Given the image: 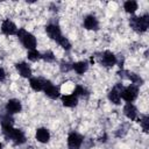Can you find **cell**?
Listing matches in <instances>:
<instances>
[{"instance_id":"obj_1","label":"cell","mask_w":149,"mask_h":149,"mask_svg":"<svg viewBox=\"0 0 149 149\" xmlns=\"http://www.w3.org/2000/svg\"><path fill=\"white\" fill-rule=\"evenodd\" d=\"M16 35L19 36V38L21 40L22 44L27 49H29V50H34L35 49V47H36V38H35V36L33 34L26 31L24 29H19Z\"/></svg>"},{"instance_id":"obj_2","label":"cell","mask_w":149,"mask_h":149,"mask_svg":"<svg viewBox=\"0 0 149 149\" xmlns=\"http://www.w3.org/2000/svg\"><path fill=\"white\" fill-rule=\"evenodd\" d=\"M130 26L133 27L134 30L139 33H143L147 30L149 26V16L147 14L142 16H134L130 19Z\"/></svg>"},{"instance_id":"obj_3","label":"cell","mask_w":149,"mask_h":149,"mask_svg":"<svg viewBox=\"0 0 149 149\" xmlns=\"http://www.w3.org/2000/svg\"><path fill=\"white\" fill-rule=\"evenodd\" d=\"M137 87L135 85H129L121 90L120 95L122 99H125L127 102H132L137 98Z\"/></svg>"},{"instance_id":"obj_4","label":"cell","mask_w":149,"mask_h":149,"mask_svg":"<svg viewBox=\"0 0 149 149\" xmlns=\"http://www.w3.org/2000/svg\"><path fill=\"white\" fill-rule=\"evenodd\" d=\"M6 137L13 140V142H14L15 144H22V143L26 142V136H24L23 132H22L21 129L14 128V127H13V128L10 129V132L6 135Z\"/></svg>"},{"instance_id":"obj_5","label":"cell","mask_w":149,"mask_h":149,"mask_svg":"<svg viewBox=\"0 0 149 149\" xmlns=\"http://www.w3.org/2000/svg\"><path fill=\"white\" fill-rule=\"evenodd\" d=\"M43 91H44L45 94H47L49 98H51V99H57V98L59 97V93H61V92H59V88H58L57 86L52 85L51 81L45 80V79H44Z\"/></svg>"},{"instance_id":"obj_6","label":"cell","mask_w":149,"mask_h":149,"mask_svg":"<svg viewBox=\"0 0 149 149\" xmlns=\"http://www.w3.org/2000/svg\"><path fill=\"white\" fill-rule=\"evenodd\" d=\"M83 143V137L81 135L77 134V133H70L69 137H68V146L69 149H79L80 146Z\"/></svg>"},{"instance_id":"obj_7","label":"cell","mask_w":149,"mask_h":149,"mask_svg":"<svg viewBox=\"0 0 149 149\" xmlns=\"http://www.w3.org/2000/svg\"><path fill=\"white\" fill-rule=\"evenodd\" d=\"M22 109V105L20 102V100L17 99H10L7 101V105H6V111L8 114H15V113H19L21 112Z\"/></svg>"},{"instance_id":"obj_8","label":"cell","mask_w":149,"mask_h":149,"mask_svg":"<svg viewBox=\"0 0 149 149\" xmlns=\"http://www.w3.org/2000/svg\"><path fill=\"white\" fill-rule=\"evenodd\" d=\"M45 30H47V34L49 35V37H50L51 40L57 41V42H58L59 38L63 36V35H62V31H61V29H59V27L56 26V24H49V26H47Z\"/></svg>"},{"instance_id":"obj_9","label":"cell","mask_w":149,"mask_h":149,"mask_svg":"<svg viewBox=\"0 0 149 149\" xmlns=\"http://www.w3.org/2000/svg\"><path fill=\"white\" fill-rule=\"evenodd\" d=\"M1 31L5 35H14L17 33V28L14 22H12L9 20H5L1 24Z\"/></svg>"},{"instance_id":"obj_10","label":"cell","mask_w":149,"mask_h":149,"mask_svg":"<svg viewBox=\"0 0 149 149\" xmlns=\"http://www.w3.org/2000/svg\"><path fill=\"white\" fill-rule=\"evenodd\" d=\"M84 27L87 29V30H97L98 27H99V22L97 20L95 16L93 15H87L84 20Z\"/></svg>"},{"instance_id":"obj_11","label":"cell","mask_w":149,"mask_h":149,"mask_svg":"<svg viewBox=\"0 0 149 149\" xmlns=\"http://www.w3.org/2000/svg\"><path fill=\"white\" fill-rule=\"evenodd\" d=\"M101 63L105 65V66H113L115 65L116 63V57L114 56L113 52L111 51H105L102 54V57H101Z\"/></svg>"},{"instance_id":"obj_12","label":"cell","mask_w":149,"mask_h":149,"mask_svg":"<svg viewBox=\"0 0 149 149\" xmlns=\"http://www.w3.org/2000/svg\"><path fill=\"white\" fill-rule=\"evenodd\" d=\"M35 137L38 142L41 143H47L50 139V133L47 128H38L36 130V134H35Z\"/></svg>"},{"instance_id":"obj_13","label":"cell","mask_w":149,"mask_h":149,"mask_svg":"<svg viewBox=\"0 0 149 149\" xmlns=\"http://www.w3.org/2000/svg\"><path fill=\"white\" fill-rule=\"evenodd\" d=\"M121 90H122V88H121ZM121 90H120V85H118V86H115L114 88H112V90L109 91V93H108V99H109V101H112V102L115 104V105H119V104H120V99H121V95H120Z\"/></svg>"},{"instance_id":"obj_14","label":"cell","mask_w":149,"mask_h":149,"mask_svg":"<svg viewBox=\"0 0 149 149\" xmlns=\"http://www.w3.org/2000/svg\"><path fill=\"white\" fill-rule=\"evenodd\" d=\"M16 69L19 71V73L23 77V78H29L31 76V69L29 68V65L24 62L22 63H17L16 64Z\"/></svg>"},{"instance_id":"obj_15","label":"cell","mask_w":149,"mask_h":149,"mask_svg":"<svg viewBox=\"0 0 149 149\" xmlns=\"http://www.w3.org/2000/svg\"><path fill=\"white\" fill-rule=\"evenodd\" d=\"M123 113H125V115H126L128 119H130V120H135L136 116H137L136 107H135L133 104H130V102H128V104L125 106V108H123Z\"/></svg>"},{"instance_id":"obj_16","label":"cell","mask_w":149,"mask_h":149,"mask_svg":"<svg viewBox=\"0 0 149 149\" xmlns=\"http://www.w3.org/2000/svg\"><path fill=\"white\" fill-rule=\"evenodd\" d=\"M62 102L64 106L66 107H73L77 105L78 102V98L73 94H68V95H63L62 97Z\"/></svg>"},{"instance_id":"obj_17","label":"cell","mask_w":149,"mask_h":149,"mask_svg":"<svg viewBox=\"0 0 149 149\" xmlns=\"http://www.w3.org/2000/svg\"><path fill=\"white\" fill-rule=\"evenodd\" d=\"M29 84H30V87H31L34 91L38 92V91H42V90H43L44 79H42V78H35V77H34V78H30Z\"/></svg>"},{"instance_id":"obj_18","label":"cell","mask_w":149,"mask_h":149,"mask_svg":"<svg viewBox=\"0 0 149 149\" xmlns=\"http://www.w3.org/2000/svg\"><path fill=\"white\" fill-rule=\"evenodd\" d=\"M87 68H88L87 63H86V62H83V61H81V62H77V63L72 64V69H73L78 74H83L84 72H86Z\"/></svg>"},{"instance_id":"obj_19","label":"cell","mask_w":149,"mask_h":149,"mask_svg":"<svg viewBox=\"0 0 149 149\" xmlns=\"http://www.w3.org/2000/svg\"><path fill=\"white\" fill-rule=\"evenodd\" d=\"M127 13H134L136 9H137V2L136 1H133V0H129V1H126L125 5H123Z\"/></svg>"},{"instance_id":"obj_20","label":"cell","mask_w":149,"mask_h":149,"mask_svg":"<svg viewBox=\"0 0 149 149\" xmlns=\"http://www.w3.org/2000/svg\"><path fill=\"white\" fill-rule=\"evenodd\" d=\"M27 56H28V59L31 61V62H36L37 59L41 58V54H40L37 50H35V49H34V50H29Z\"/></svg>"},{"instance_id":"obj_21","label":"cell","mask_w":149,"mask_h":149,"mask_svg":"<svg viewBox=\"0 0 149 149\" xmlns=\"http://www.w3.org/2000/svg\"><path fill=\"white\" fill-rule=\"evenodd\" d=\"M86 93H87L86 88H85V87H83L81 85H77V86L74 87V91H73V95H76L77 98H78L79 95H84V94H86Z\"/></svg>"},{"instance_id":"obj_22","label":"cell","mask_w":149,"mask_h":149,"mask_svg":"<svg viewBox=\"0 0 149 149\" xmlns=\"http://www.w3.org/2000/svg\"><path fill=\"white\" fill-rule=\"evenodd\" d=\"M58 43H59V45H61L63 49H65V50H69V49L71 48V43L69 42V40H68V38H65V37H63V36L59 38Z\"/></svg>"},{"instance_id":"obj_23","label":"cell","mask_w":149,"mask_h":149,"mask_svg":"<svg viewBox=\"0 0 149 149\" xmlns=\"http://www.w3.org/2000/svg\"><path fill=\"white\" fill-rule=\"evenodd\" d=\"M41 58H43L45 62H52L55 59V56H54L52 51H47L43 55H41Z\"/></svg>"},{"instance_id":"obj_24","label":"cell","mask_w":149,"mask_h":149,"mask_svg":"<svg viewBox=\"0 0 149 149\" xmlns=\"http://www.w3.org/2000/svg\"><path fill=\"white\" fill-rule=\"evenodd\" d=\"M148 123H149V118H148L147 115H144V116L142 118V120H141V126H142V128H143V130H144L146 133H148V129H149Z\"/></svg>"},{"instance_id":"obj_25","label":"cell","mask_w":149,"mask_h":149,"mask_svg":"<svg viewBox=\"0 0 149 149\" xmlns=\"http://www.w3.org/2000/svg\"><path fill=\"white\" fill-rule=\"evenodd\" d=\"M5 78H6V72H5V70L2 68H0V81L5 80Z\"/></svg>"},{"instance_id":"obj_26","label":"cell","mask_w":149,"mask_h":149,"mask_svg":"<svg viewBox=\"0 0 149 149\" xmlns=\"http://www.w3.org/2000/svg\"><path fill=\"white\" fill-rule=\"evenodd\" d=\"M0 149H2V144H1V142H0Z\"/></svg>"}]
</instances>
